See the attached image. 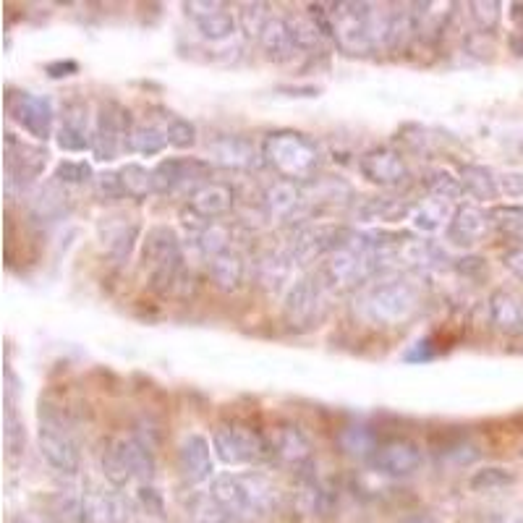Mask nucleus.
Instances as JSON below:
<instances>
[{
    "label": "nucleus",
    "mask_w": 523,
    "mask_h": 523,
    "mask_svg": "<svg viewBox=\"0 0 523 523\" xmlns=\"http://www.w3.org/2000/svg\"><path fill=\"white\" fill-rule=\"evenodd\" d=\"M210 495L236 523L270 516L280 505V490L262 474H223L212 482Z\"/></svg>",
    "instance_id": "nucleus-1"
},
{
    "label": "nucleus",
    "mask_w": 523,
    "mask_h": 523,
    "mask_svg": "<svg viewBox=\"0 0 523 523\" xmlns=\"http://www.w3.org/2000/svg\"><path fill=\"white\" fill-rule=\"evenodd\" d=\"M262 155H265V163L272 165L288 181H306L314 176V170L320 165L317 142L312 136L293 129L267 134L262 142Z\"/></svg>",
    "instance_id": "nucleus-2"
},
{
    "label": "nucleus",
    "mask_w": 523,
    "mask_h": 523,
    "mask_svg": "<svg viewBox=\"0 0 523 523\" xmlns=\"http://www.w3.org/2000/svg\"><path fill=\"white\" fill-rule=\"evenodd\" d=\"M422 306L419 291L406 280H380L361 293V312L369 322L382 327H398L414 320Z\"/></svg>",
    "instance_id": "nucleus-3"
},
{
    "label": "nucleus",
    "mask_w": 523,
    "mask_h": 523,
    "mask_svg": "<svg viewBox=\"0 0 523 523\" xmlns=\"http://www.w3.org/2000/svg\"><path fill=\"white\" fill-rule=\"evenodd\" d=\"M212 450L225 466H246L272 453L267 437L259 429L246 427L241 422L220 424L212 432Z\"/></svg>",
    "instance_id": "nucleus-4"
},
{
    "label": "nucleus",
    "mask_w": 523,
    "mask_h": 523,
    "mask_svg": "<svg viewBox=\"0 0 523 523\" xmlns=\"http://www.w3.org/2000/svg\"><path fill=\"white\" fill-rule=\"evenodd\" d=\"M37 440H40V453L58 474L74 476L79 471L82 458H79L74 437L66 429L61 416L50 411V408L40 411V435H37Z\"/></svg>",
    "instance_id": "nucleus-5"
},
{
    "label": "nucleus",
    "mask_w": 523,
    "mask_h": 523,
    "mask_svg": "<svg viewBox=\"0 0 523 523\" xmlns=\"http://www.w3.org/2000/svg\"><path fill=\"white\" fill-rule=\"evenodd\" d=\"M131 126H134L131 113L121 102H102L95 121V144H92V152L100 163H113L123 150L129 152Z\"/></svg>",
    "instance_id": "nucleus-6"
},
{
    "label": "nucleus",
    "mask_w": 523,
    "mask_h": 523,
    "mask_svg": "<svg viewBox=\"0 0 523 523\" xmlns=\"http://www.w3.org/2000/svg\"><path fill=\"white\" fill-rule=\"evenodd\" d=\"M330 288L322 283V278H299L293 280L291 288L286 293V320L288 325L296 327H312L322 320L325 314V301Z\"/></svg>",
    "instance_id": "nucleus-7"
},
{
    "label": "nucleus",
    "mask_w": 523,
    "mask_h": 523,
    "mask_svg": "<svg viewBox=\"0 0 523 523\" xmlns=\"http://www.w3.org/2000/svg\"><path fill=\"white\" fill-rule=\"evenodd\" d=\"M210 163L199 157H165L152 168L157 194H173V191L189 189L191 194L202 184L210 181Z\"/></svg>",
    "instance_id": "nucleus-8"
},
{
    "label": "nucleus",
    "mask_w": 523,
    "mask_h": 523,
    "mask_svg": "<svg viewBox=\"0 0 523 523\" xmlns=\"http://www.w3.org/2000/svg\"><path fill=\"white\" fill-rule=\"evenodd\" d=\"M8 113L21 129L34 136L37 142H48L55 129L53 102L32 92H16L8 97Z\"/></svg>",
    "instance_id": "nucleus-9"
},
{
    "label": "nucleus",
    "mask_w": 523,
    "mask_h": 523,
    "mask_svg": "<svg viewBox=\"0 0 523 523\" xmlns=\"http://www.w3.org/2000/svg\"><path fill=\"white\" fill-rule=\"evenodd\" d=\"M351 231L340 228V225H309L304 231L296 233L291 244V254L296 265H312L317 259H327L335 249L346 244Z\"/></svg>",
    "instance_id": "nucleus-10"
},
{
    "label": "nucleus",
    "mask_w": 523,
    "mask_h": 523,
    "mask_svg": "<svg viewBox=\"0 0 523 523\" xmlns=\"http://www.w3.org/2000/svg\"><path fill=\"white\" fill-rule=\"evenodd\" d=\"M424 453L419 448V442L408 440V437H393V440L377 445V450L372 453V466L380 474L395 476H411L422 469Z\"/></svg>",
    "instance_id": "nucleus-11"
},
{
    "label": "nucleus",
    "mask_w": 523,
    "mask_h": 523,
    "mask_svg": "<svg viewBox=\"0 0 523 523\" xmlns=\"http://www.w3.org/2000/svg\"><path fill=\"white\" fill-rule=\"evenodd\" d=\"M55 142L63 152L92 150L95 144V126L89 116V105L84 100L66 102L61 116V126L55 131Z\"/></svg>",
    "instance_id": "nucleus-12"
},
{
    "label": "nucleus",
    "mask_w": 523,
    "mask_h": 523,
    "mask_svg": "<svg viewBox=\"0 0 523 523\" xmlns=\"http://www.w3.org/2000/svg\"><path fill=\"white\" fill-rule=\"evenodd\" d=\"M184 11L194 24H197L199 34L210 42H225L231 40L238 29V19L228 11L225 3H215V0H191L184 3Z\"/></svg>",
    "instance_id": "nucleus-13"
},
{
    "label": "nucleus",
    "mask_w": 523,
    "mask_h": 523,
    "mask_svg": "<svg viewBox=\"0 0 523 523\" xmlns=\"http://www.w3.org/2000/svg\"><path fill=\"white\" fill-rule=\"evenodd\" d=\"M359 173L374 186H401L408 181V165L393 147H374L359 157Z\"/></svg>",
    "instance_id": "nucleus-14"
},
{
    "label": "nucleus",
    "mask_w": 523,
    "mask_h": 523,
    "mask_svg": "<svg viewBox=\"0 0 523 523\" xmlns=\"http://www.w3.org/2000/svg\"><path fill=\"white\" fill-rule=\"evenodd\" d=\"M207 155H210L212 163H218L220 168L231 170H257L259 165L265 163V155H262L249 139L236 134L215 136V139L207 144Z\"/></svg>",
    "instance_id": "nucleus-15"
},
{
    "label": "nucleus",
    "mask_w": 523,
    "mask_h": 523,
    "mask_svg": "<svg viewBox=\"0 0 523 523\" xmlns=\"http://www.w3.org/2000/svg\"><path fill=\"white\" fill-rule=\"evenodd\" d=\"M48 150L40 144H29L16 139L14 134H6V173L8 186L14 181H32L48 165Z\"/></svg>",
    "instance_id": "nucleus-16"
},
{
    "label": "nucleus",
    "mask_w": 523,
    "mask_h": 523,
    "mask_svg": "<svg viewBox=\"0 0 523 523\" xmlns=\"http://www.w3.org/2000/svg\"><path fill=\"white\" fill-rule=\"evenodd\" d=\"M210 440L199 432L184 437L178 448V471L186 484H202L215 474V458H212Z\"/></svg>",
    "instance_id": "nucleus-17"
},
{
    "label": "nucleus",
    "mask_w": 523,
    "mask_h": 523,
    "mask_svg": "<svg viewBox=\"0 0 523 523\" xmlns=\"http://www.w3.org/2000/svg\"><path fill=\"white\" fill-rule=\"evenodd\" d=\"M490 231V210H482V207H476V204H461V207H456V212H453V218H450L448 228H445V236H448L450 244L474 246L490 236Z\"/></svg>",
    "instance_id": "nucleus-18"
},
{
    "label": "nucleus",
    "mask_w": 523,
    "mask_h": 523,
    "mask_svg": "<svg viewBox=\"0 0 523 523\" xmlns=\"http://www.w3.org/2000/svg\"><path fill=\"white\" fill-rule=\"evenodd\" d=\"M102 249L113 262H126L134 252L136 241L142 236V225L129 218H102L100 223Z\"/></svg>",
    "instance_id": "nucleus-19"
},
{
    "label": "nucleus",
    "mask_w": 523,
    "mask_h": 523,
    "mask_svg": "<svg viewBox=\"0 0 523 523\" xmlns=\"http://www.w3.org/2000/svg\"><path fill=\"white\" fill-rule=\"evenodd\" d=\"M267 442H270L272 453L288 466H306L312 461V442L296 424H278Z\"/></svg>",
    "instance_id": "nucleus-20"
},
{
    "label": "nucleus",
    "mask_w": 523,
    "mask_h": 523,
    "mask_svg": "<svg viewBox=\"0 0 523 523\" xmlns=\"http://www.w3.org/2000/svg\"><path fill=\"white\" fill-rule=\"evenodd\" d=\"M490 322L497 333L505 338L523 335V306L510 291H495L490 296Z\"/></svg>",
    "instance_id": "nucleus-21"
},
{
    "label": "nucleus",
    "mask_w": 523,
    "mask_h": 523,
    "mask_svg": "<svg viewBox=\"0 0 523 523\" xmlns=\"http://www.w3.org/2000/svg\"><path fill=\"white\" fill-rule=\"evenodd\" d=\"M262 202H265V210L270 218L288 220L301 210V204L306 202V197H304V189H301L296 181L278 178V181H272V184L267 186Z\"/></svg>",
    "instance_id": "nucleus-22"
},
{
    "label": "nucleus",
    "mask_w": 523,
    "mask_h": 523,
    "mask_svg": "<svg viewBox=\"0 0 523 523\" xmlns=\"http://www.w3.org/2000/svg\"><path fill=\"white\" fill-rule=\"evenodd\" d=\"M113 448L118 450L121 461L126 463L131 479L142 484H150L152 476H155V458H152V450L144 445V442L134 440V437H116Z\"/></svg>",
    "instance_id": "nucleus-23"
},
{
    "label": "nucleus",
    "mask_w": 523,
    "mask_h": 523,
    "mask_svg": "<svg viewBox=\"0 0 523 523\" xmlns=\"http://www.w3.org/2000/svg\"><path fill=\"white\" fill-rule=\"evenodd\" d=\"M189 204L202 215V218L212 220L220 218L225 212H231L233 207V189L228 184H218V181H207L199 186L189 197Z\"/></svg>",
    "instance_id": "nucleus-24"
},
{
    "label": "nucleus",
    "mask_w": 523,
    "mask_h": 523,
    "mask_svg": "<svg viewBox=\"0 0 523 523\" xmlns=\"http://www.w3.org/2000/svg\"><path fill=\"white\" fill-rule=\"evenodd\" d=\"M257 42L270 61H288L293 50H296V42L291 37V29H288V19H283V16H272Z\"/></svg>",
    "instance_id": "nucleus-25"
},
{
    "label": "nucleus",
    "mask_w": 523,
    "mask_h": 523,
    "mask_svg": "<svg viewBox=\"0 0 523 523\" xmlns=\"http://www.w3.org/2000/svg\"><path fill=\"white\" fill-rule=\"evenodd\" d=\"M244 275H246L244 259H241V254L238 252H233V249L223 252L220 257L210 259V278L218 291L223 293L238 291L241 283H244Z\"/></svg>",
    "instance_id": "nucleus-26"
},
{
    "label": "nucleus",
    "mask_w": 523,
    "mask_h": 523,
    "mask_svg": "<svg viewBox=\"0 0 523 523\" xmlns=\"http://www.w3.org/2000/svg\"><path fill=\"white\" fill-rule=\"evenodd\" d=\"M453 204L448 199L440 197H429L427 202L416 204L414 212H411V225H414L419 233H437L440 228H448L450 218H453Z\"/></svg>",
    "instance_id": "nucleus-27"
},
{
    "label": "nucleus",
    "mask_w": 523,
    "mask_h": 523,
    "mask_svg": "<svg viewBox=\"0 0 523 523\" xmlns=\"http://www.w3.org/2000/svg\"><path fill=\"white\" fill-rule=\"evenodd\" d=\"M168 147V134L165 126H157L155 121H134L129 134V152L144 157H155Z\"/></svg>",
    "instance_id": "nucleus-28"
},
{
    "label": "nucleus",
    "mask_w": 523,
    "mask_h": 523,
    "mask_svg": "<svg viewBox=\"0 0 523 523\" xmlns=\"http://www.w3.org/2000/svg\"><path fill=\"white\" fill-rule=\"evenodd\" d=\"M458 178H461L463 189L466 194H471L479 202H492V199L500 197V189H497V176H492L490 168H482V165H461L458 168Z\"/></svg>",
    "instance_id": "nucleus-29"
},
{
    "label": "nucleus",
    "mask_w": 523,
    "mask_h": 523,
    "mask_svg": "<svg viewBox=\"0 0 523 523\" xmlns=\"http://www.w3.org/2000/svg\"><path fill=\"white\" fill-rule=\"evenodd\" d=\"M293 265H296V259H293L291 252L267 254V257L259 262V283L265 288H270V291H280L286 283H293Z\"/></svg>",
    "instance_id": "nucleus-30"
},
{
    "label": "nucleus",
    "mask_w": 523,
    "mask_h": 523,
    "mask_svg": "<svg viewBox=\"0 0 523 523\" xmlns=\"http://www.w3.org/2000/svg\"><path fill=\"white\" fill-rule=\"evenodd\" d=\"M3 442H6L8 458L24 456L27 448V432H24V422L16 414L14 398H6V414H3Z\"/></svg>",
    "instance_id": "nucleus-31"
},
{
    "label": "nucleus",
    "mask_w": 523,
    "mask_h": 523,
    "mask_svg": "<svg viewBox=\"0 0 523 523\" xmlns=\"http://www.w3.org/2000/svg\"><path fill=\"white\" fill-rule=\"evenodd\" d=\"M121 181L123 189H126V197L131 199H147L155 191V178H152V170H147L139 163H126L121 170Z\"/></svg>",
    "instance_id": "nucleus-32"
},
{
    "label": "nucleus",
    "mask_w": 523,
    "mask_h": 523,
    "mask_svg": "<svg viewBox=\"0 0 523 523\" xmlns=\"http://www.w3.org/2000/svg\"><path fill=\"white\" fill-rule=\"evenodd\" d=\"M516 484V474L503 466H482L469 476V487L474 492H500Z\"/></svg>",
    "instance_id": "nucleus-33"
},
{
    "label": "nucleus",
    "mask_w": 523,
    "mask_h": 523,
    "mask_svg": "<svg viewBox=\"0 0 523 523\" xmlns=\"http://www.w3.org/2000/svg\"><path fill=\"white\" fill-rule=\"evenodd\" d=\"M490 220L495 231L523 241V207H518V204H495L490 210Z\"/></svg>",
    "instance_id": "nucleus-34"
},
{
    "label": "nucleus",
    "mask_w": 523,
    "mask_h": 523,
    "mask_svg": "<svg viewBox=\"0 0 523 523\" xmlns=\"http://www.w3.org/2000/svg\"><path fill=\"white\" fill-rule=\"evenodd\" d=\"M424 186H427V191L432 194V197L448 199V202L450 199H458L461 194H466L461 178L453 176V173H448V170L442 168L429 170L427 176H424Z\"/></svg>",
    "instance_id": "nucleus-35"
},
{
    "label": "nucleus",
    "mask_w": 523,
    "mask_h": 523,
    "mask_svg": "<svg viewBox=\"0 0 523 523\" xmlns=\"http://www.w3.org/2000/svg\"><path fill=\"white\" fill-rule=\"evenodd\" d=\"M165 134H168V144L176 150H191L197 144V126L189 118H181L176 113L165 116Z\"/></svg>",
    "instance_id": "nucleus-36"
},
{
    "label": "nucleus",
    "mask_w": 523,
    "mask_h": 523,
    "mask_svg": "<svg viewBox=\"0 0 523 523\" xmlns=\"http://www.w3.org/2000/svg\"><path fill=\"white\" fill-rule=\"evenodd\" d=\"M66 199V189H61V184L53 178V184L45 186L40 197L34 199V212H37L40 218H58V215L66 212Z\"/></svg>",
    "instance_id": "nucleus-37"
},
{
    "label": "nucleus",
    "mask_w": 523,
    "mask_h": 523,
    "mask_svg": "<svg viewBox=\"0 0 523 523\" xmlns=\"http://www.w3.org/2000/svg\"><path fill=\"white\" fill-rule=\"evenodd\" d=\"M267 3H244L241 11H238V27L244 29L246 37L259 40L262 29L267 27V21L272 19V14L267 11Z\"/></svg>",
    "instance_id": "nucleus-38"
},
{
    "label": "nucleus",
    "mask_w": 523,
    "mask_h": 523,
    "mask_svg": "<svg viewBox=\"0 0 523 523\" xmlns=\"http://www.w3.org/2000/svg\"><path fill=\"white\" fill-rule=\"evenodd\" d=\"M197 246L199 252H202L207 259L220 257V254L231 249V231L220 223H210V228L197 238Z\"/></svg>",
    "instance_id": "nucleus-39"
},
{
    "label": "nucleus",
    "mask_w": 523,
    "mask_h": 523,
    "mask_svg": "<svg viewBox=\"0 0 523 523\" xmlns=\"http://www.w3.org/2000/svg\"><path fill=\"white\" fill-rule=\"evenodd\" d=\"M299 500L309 516H325L330 508V495L317 479H304L299 490Z\"/></svg>",
    "instance_id": "nucleus-40"
},
{
    "label": "nucleus",
    "mask_w": 523,
    "mask_h": 523,
    "mask_svg": "<svg viewBox=\"0 0 523 523\" xmlns=\"http://www.w3.org/2000/svg\"><path fill=\"white\" fill-rule=\"evenodd\" d=\"M55 181L61 186H79L87 184V181H95V173H92V165L84 163V160H61L55 165Z\"/></svg>",
    "instance_id": "nucleus-41"
},
{
    "label": "nucleus",
    "mask_w": 523,
    "mask_h": 523,
    "mask_svg": "<svg viewBox=\"0 0 523 523\" xmlns=\"http://www.w3.org/2000/svg\"><path fill=\"white\" fill-rule=\"evenodd\" d=\"M95 191H97V197L105 199V202H113V199L126 197V189H123L121 173H116V170H105V173H97V176H95Z\"/></svg>",
    "instance_id": "nucleus-42"
},
{
    "label": "nucleus",
    "mask_w": 523,
    "mask_h": 523,
    "mask_svg": "<svg viewBox=\"0 0 523 523\" xmlns=\"http://www.w3.org/2000/svg\"><path fill=\"white\" fill-rule=\"evenodd\" d=\"M471 16H474V21L479 24V29L482 32H492V29H497V24H500V3H471Z\"/></svg>",
    "instance_id": "nucleus-43"
},
{
    "label": "nucleus",
    "mask_w": 523,
    "mask_h": 523,
    "mask_svg": "<svg viewBox=\"0 0 523 523\" xmlns=\"http://www.w3.org/2000/svg\"><path fill=\"white\" fill-rule=\"evenodd\" d=\"M343 448L354 456H364V453H374L377 448H372V435L367 429L361 427H351L343 432Z\"/></svg>",
    "instance_id": "nucleus-44"
},
{
    "label": "nucleus",
    "mask_w": 523,
    "mask_h": 523,
    "mask_svg": "<svg viewBox=\"0 0 523 523\" xmlns=\"http://www.w3.org/2000/svg\"><path fill=\"white\" fill-rule=\"evenodd\" d=\"M108 523H139L136 505L123 495H110V518Z\"/></svg>",
    "instance_id": "nucleus-45"
},
{
    "label": "nucleus",
    "mask_w": 523,
    "mask_h": 523,
    "mask_svg": "<svg viewBox=\"0 0 523 523\" xmlns=\"http://www.w3.org/2000/svg\"><path fill=\"white\" fill-rule=\"evenodd\" d=\"M497 189L505 197H523V170H508L497 176Z\"/></svg>",
    "instance_id": "nucleus-46"
},
{
    "label": "nucleus",
    "mask_w": 523,
    "mask_h": 523,
    "mask_svg": "<svg viewBox=\"0 0 523 523\" xmlns=\"http://www.w3.org/2000/svg\"><path fill=\"white\" fill-rule=\"evenodd\" d=\"M503 265L505 270H510L518 280H523V246H513L503 252Z\"/></svg>",
    "instance_id": "nucleus-47"
},
{
    "label": "nucleus",
    "mask_w": 523,
    "mask_h": 523,
    "mask_svg": "<svg viewBox=\"0 0 523 523\" xmlns=\"http://www.w3.org/2000/svg\"><path fill=\"white\" fill-rule=\"evenodd\" d=\"M79 71V63L76 61H55L48 63V74L53 79H63V76H74Z\"/></svg>",
    "instance_id": "nucleus-48"
},
{
    "label": "nucleus",
    "mask_w": 523,
    "mask_h": 523,
    "mask_svg": "<svg viewBox=\"0 0 523 523\" xmlns=\"http://www.w3.org/2000/svg\"><path fill=\"white\" fill-rule=\"evenodd\" d=\"M508 48H510V53H516V55H521V58H523V29H516V32H510Z\"/></svg>",
    "instance_id": "nucleus-49"
},
{
    "label": "nucleus",
    "mask_w": 523,
    "mask_h": 523,
    "mask_svg": "<svg viewBox=\"0 0 523 523\" xmlns=\"http://www.w3.org/2000/svg\"><path fill=\"white\" fill-rule=\"evenodd\" d=\"M398 523H440V521H437V518H432V516H427V513H411V516L401 518Z\"/></svg>",
    "instance_id": "nucleus-50"
},
{
    "label": "nucleus",
    "mask_w": 523,
    "mask_h": 523,
    "mask_svg": "<svg viewBox=\"0 0 523 523\" xmlns=\"http://www.w3.org/2000/svg\"><path fill=\"white\" fill-rule=\"evenodd\" d=\"M490 523H523V516H518V513H497V516H492Z\"/></svg>",
    "instance_id": "nucleus-51"
},
{
    "label": "nucleus",
    "mask_w": 523,
    "mask_h": 523,
    "mask_svg": "<svg viewBox=\"0 0 523 523\" xmlns=\"http://www.w3.org/2000/svg\"><path fill=\"white\" fill-rule=\"evenodd\" d=\"M14 523H40V521H34V518L24 516V518H14Z\"/></svg>",
    "instance_id": "nucleus-52"
}]
</instances>
